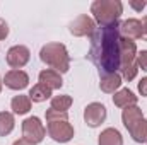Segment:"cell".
Instances as JSON below:
<instances>
[{"instance_id":"29","label":"cell","mask_w":147,"mask_h":145,"mask_svg":"<svg viewBox=\"0 0 147 145\" xmlns=\"http://www.w3.org/2000/svg\"><path fill=\"white\" fill-rule=\"evenodd\" d=\"M2 87H3V80L0 79V92H2Z\"/></svg>"},{"instance_id":"28","label":"cell","mask_w":147,"mask_h":145,"mask_svg":"<svg viewBox=\"0 0 147 145\" xmlns=\"http://www.w3.org/2000/svg\"><path fill=\"white\" fill-rule=\"evenodd\" d=\"M12 145H33V144H29L28 140H24V138H19V140H16Z\"/></svg>"},{"instance_id":"22","label":"cell","mask_w":147,"mask_h":145,"mask_svg":"<svg viewBox=\"0 0 147 145\" xmlns=\"http://www.w3.org/2000/svg\"><path fill=\"white\" fill-rule=\"evenodd\" d=\"M58 119H69L67 111H57V109H48L46 111V121H58Z\"/></svg>"},{"instance_id":"23","label":"cell","mask_w":147,"mask_h":145,"mask_svg":"<svg viewBox=\"0 0 147 145\" xmlns=\"http://www.w3.org/2000/svg\"><path fill=\"white\" fill-rule=\"evenodd\" d=\"M137 67H140L142 70L147 72V50L140 51V53L137 55Z\"/></svg>"},{"instance_id":"7","label":"cell","mask_w":147,"mask_h":145,"mask_svg":"<svg viewBox=\"0 0 147 145\" xmlns=\"http://www.w3.org/2000/svg\"><path fill=\"white\" fill-rule=\"evenodd\" d=\"M31 58V51L28 46L22 44H16L12 48H9L7 51V63L14 68V70H21Z\"/></svg>"},{"instance_id":"19","label":"cell","mask_w":147,"mask_h":145,"mask_svg":"<svg viewBox=\"0 0 147 145\" xmlns=\"http://www.w3.org/2000/svg\"><path fill=\"white\" fill-rule=\"evenodd\" d=\"M16 126L14 114L9 111H0V137H7Z\"/></svg>"},{"instance_id":"27","label":"cell","mask_w":147,"mask_h":145,"mask_svg":"<svg viewBox=\"0 0 147 145\" xmlns=\"http://www.w3.org/2000/svg\"><path fill=\"white\" fill-rule=\"evenodd\" d=\"M130 7H132L134 10L140 12V10H142V9L146 7V2H142V0H140V2H135V0H132V2H130Z\"/></svg>"},{"instance_id":"21","label":"cell","mask_w":147,"mask_h":145,"mask_svg":"<svg viewBox=\"0 0 147 145\" xmlns=\"http://www.w3.org/2000/svg\"><path fill=\"white\" fill-rule=\"evenodd\" d=\"M72 106V97L69 94H62V96H55L51 97V109H57V111H67V109Z\"/></svg>"},{"instance_id":"8","label":"cell","mask_w":147,"mask_h":145,"mask_svg":"<svg viewBox=\"0 0 147 145\" xmlns=\"http://www.w3.org/2000/svg\"><path fill=\"white\" fill-rule=\"evenodd\" d=\"M106 106L101 103H91L84 109V121L91 128H98L105 119H106Z\"/></svg>"},{"instance_id":"5","label":"cell","mask_w":147,"mask_h":145,"mask_svg":"<svg viewBox=\"0 0 147 145\" xmlns=\"http://www.w3.org/2000/svg\"><path fill=\"white\" fill-rule=\"evenodd\" d=\"M46 137V128L43 126L41 119L38 116H29L22 121V138L29 144H41Z\"/></svg>"},{"instance_id":"4","label":"cell","mask_w":147,"mask_h":145,"mask_svg":"<svg viewBox=\"0 0 147 145\" xmlns=\"http://www.w3.org/2000/svg\"><path fill=\"white\" fill-rule=\"evenodd\" d=\"M135 60H137L135 41H132L128 38H121L120 39V72H121V77L128 82L134 80L139 72Z\"/></svg>"},{"instance_id":"6","label":"cell","mask_w":147,"mask_h":145,"mask_svg":"<svg viewBox=\"0 0 147 145\" xmlns=\"http://www.w3.org/2000/svg\"><path fill=\"white\" fill-rule=\"evenodd\" d=\"M48 135L58 144H67L74 138V126L69 123V119L48 121Z\"/></svg>"},{"instance_id":"14","label":"cell","mask_w":147,"mask_h":145,"mask_svg":"<svg viewBox=\"0 0 147 145\" xmlns=\"http://www.w3.org/2000/svg\"><path fill=\"white\" fill-rule=\"evenodd\" d=\"M113 104L123 109L128 108V106H135L137 104V96L130 89H120L113 96Z\"/></svg>"},{"instance_id":"9","label":"cell","mask_w":147,"mask_h":145,"mask_svg":"<svg viewBox=\"0 0 147 145\" xmlns=\"http://www.w3.org/2000/svg\"><path fill=\"white\" fill-rule=\"evenodd\" d=\"M94 29H96V22H94V19H91L89 15H86V14H82V15H79L77 19H74L72 22H70V26H69V31L72 33L74 36H91L92 33H94Z\"/></svg>"},{"instance_id":"15","label":"cell","mask_w":147,"mask_h":145,"mask_svg":"<svg viewBox=\"0 0 147 145\" xmlns=\"http://www.w3.org/2000/svg\"><path fill=\"white\" fill-rule=\"evenodd\" d=\"M140 21L139 19H127L120 24V33L128 39H134V38H140Z\"/></svg>"},{"instance_id":"11","label":"cell","mask_w":147,"mask_h":145,"mask_svg":"<svg viewBox=\"0 0 147 145\" xmlns=\"http://www.w3.org/2000/svg\"><path fill=\"white\" fill-rule=\"evenodd\" d=\"M140 119H144V113H142V109L139 108L137 104L135 106H128V108L123 109V113H121V121H123V126L130 132Z\"/></svg>"},{"instance_id":"10","label":"cell","mask_w":147,"mask_h":145,"mask_svg":"<svg viewBox=\"0 0 147 145\" xmlns=\"http://www.w3.org/2000/svg\"><path fill=\"white\" fill-rule=\"evenodd\" d=\"M3 84L12 91H22L29 84V75L24 70H9L3 77Z\"/></svg>"},{"instance_id":"17","label":"cell","mask_w":147,"mask_h":145,"mask_svg":"<svg viewBox=\"0 0 147 145\" xmlns=\"http://www.w3.org/2000/svg\"><path fill=\"white\" fill-rule=\"evenodd\" d=\"M28 96H29V99L33 103H43V101H46V99L51 97V89H48L46 85H43V84L38 82L36 85L31 87V91H29Z\"/></svg>"},{"instance_id":"18","label":"cell","mask_w":147,"mask_h":145,"mask_svg":"<svg viewBox=\"0 0 147 145\" xmlns=\"http://www.w3.org/2000/svg\"><path fill=\"white\" fill-rule=\"evenodd\" d=\"M10 108L16 114H26L31 109V99L29 96H16L10 101Z\"/></svg>"},{"instance_id":"13","label":"cell","mask_w":147,"mask_h":145,"mask_svg":"<svg viewBox=\"0 0 147 145\" xmlns=\"http://www.w3.org/2000/svg\"><path fill=\"white\" fill-rule=\"evenodd\" d=\"M39 84L46 85L48 89L55 91V89H60L63 85V80L60 77V73L57 70H51V68H45L39 72Z\"/></svg>"},{"instance_id":"3","label":"cell","mask_w":147,"mask_h":145,"mask_svg":"<svg viewBox=\"0 0 147 145\" xmlns=\"http://www.w3.org/2000/svg\"><path fill=\"white\" fill-rule=\"evenodd\" d=\"M91 14L103 28L113 26L123 14V3L120 0H94L91 3Z\"/></svg>"},{"instance_id":"26","label":"cell","mask_w":147,"mask_h":145,"mask_svg":"<svg viewBox=\"0 0 147 145\" xmlns=\"http://www.w3.org/2000/svg\"><path fill=\"white\" fill-rule=\"evenodd\" d=\"M140 26H142V29H140V38H142L144 41H147V15L140 21Z\"/></svg>"},{"instance_id":"1","label":"cell","mask_w":147,"mask_h":145,"mask_svg":"<svg viewBox=\"0 0 147 145\" xmlns=\"http://www.w3.org/2000/svg\"><path fill=\"white\" fill-rule=\"evenodd\" d=\"M120 24L101 28V33L94 38L92 56L105 73L116 72L120 68Z\"/></svg>"},{"instance_id":"25","label":"cell","mask_w":147,"mask_h":145,"mask_svg":"<svg viewBox=\"0 0 147 145\" xmlns=\"http://www.w3.org/2000/svg\"><path fill=\"white\" fill-rule=\"evenodd\" d=\"M139 92H140V96L147 97V77L140 79V82H139Z\"/></svg>"},{"instance_id":"12","label":"cell","mask_w":147,"mask_h":145,"mask_svg":"<svg viewBox=\"0 0 147 145\" xmlns=\"http://www.w3.org/2000/svg\"><path fill=\"white\" fill-rule=\"evenodd\" d=\"M120 85H121V75L116 72L111 73H103L101 75V82H99V87L103 92L106 94H115L116 91H120Z\"/></svg>"},{"instance_id":"24","label":"cell","mask_w":147,"mask_h":145,"mask_svg":"<svg viewBox=\"0 0 147 145\" xmlns=\"http://www.w3.org/2000/svg\"><path fill=\"white\" fill-rule=\"evenodd\" d=\"M7 36H9V24L3 19H0V41L5 39Z\"/></svg>"},{"instance_id":"20","label":"cell","mask_w":147,"mask_h":145,"mask_svg":"<svg viewBox=\"0 0 147 145\" xmlns=\"http://www.w3.org/2000/svg\"><path fill=\"white\" fill-rule=\"evenodd\" d=\"M132 138L137 144H146L147 142V119H140L132 130H130Z\"/></svg>"},{"instance_id":"16","label":"cell","mask_w":147,"mask_h":145,"mask_svg":"<svg viewBox=\"0 0 147 145\" xmlns=\"http://www.w3.org/2000/svg\"><path fill=\"white\" fill-rule=\"evenodd\" d=\"M98 145H123L121 133L116 128H106L101 132L98 138Z\"/></svg>"},{"instance_id":"2","label":"cell","mask_w":147,"mask_h":145,"mask_svg":"<svg viewBox=\"0 0 147 145\" xmlns=\"http://www.w3.org/2000/svg\"><path fill=\"white\" fill-rule=\"evenodd\" d=\"M39 58L43 63H46L48 67H51V70H57L58 73H65L70 68V56L65 44L62 43H46L39 51Z\"/></svg>"}]
</instances>
